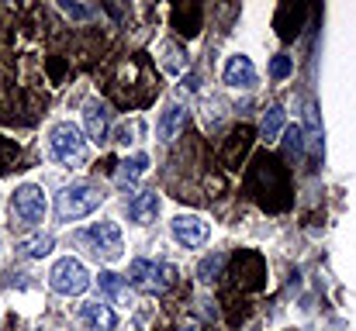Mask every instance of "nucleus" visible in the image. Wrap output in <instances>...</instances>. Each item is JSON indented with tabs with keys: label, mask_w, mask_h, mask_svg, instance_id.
Instances as JSON below:
<instances>
[{
	"label": "nucleus",
	"mask_w": 356,
	"mask_h": 331,
	"mask_svg": "<svg viewBox=\"0 0 356 331\" xmlns=\"http://www.w3.org/2000/svg\"><path fill=\"white\" fill-rule=\"evenodd\" d=\"M177 331H204V325H201V321H194V318H184V321L177 325Z\"/></svg>",
	"instance_id": "27"
},
{
	"label": "nucleus",
	"mask_w": 356,
	"mask_h": 331,
	"mask_svg": "<svg viewBox=\"0 0 356 331\" xmlns=\"http://www.w3.org/2000/svg\"><path fill=\"white\" fill-rule=\"evenodd\" d=\"M49 283H52L56 294L76 297V294H83L90 287V273H87V266L80 259H59L52 266V273H49Z\"/></svg>",
	"instance_id": "6"
},
{
	"label": "nucleus",
	"mask_w": 356,
	"mask_h": 331,
	"mask_svg": "<svg viewBox=\"0 0 356 331\" xmlns=\"http://www.w3.org/2000/svg\"><path fill=\"white\" fill-rule=\"evenodd\" d=\"M249 145H252V128L249 124H238L236 131L229 135V145H225V155H222L229 169H236L238 162H242V155L249 152Z\"/></svg>",
	"instance_id": "14"
},
{
	"label": "nucleus",
	"mask_w": 356,
	"mask_h": 331,
	"mask_svg": "<svg viewBox=\"0 0 356 331\" xmlns=\"http://www.w3.org/2000/svg\"><path fill=\"white\" fill-rule=\"evenodd\" d=\"M83 325L90 331H115L118 328V314L108 304L94 300V304H83Z\"/></svg>",
	"instance_id": "12"
},
{
	"label": "nucleus",
	"mask_w": 356,
	"mask_h": 331,
	"mask_svg": "<svg viewBox=\"0 0 356 331\" xmlns=\"http://www.w3.org/2000/svg\"><path fill=\"white\" fill-rule=\"evenodd\" d=\"M301 17H305V7L298 3H284L280 7V14H277V35L280 38H294L298 31H301Z\"/></svg>",
	"instance_id": "15"
},
{
	"label": "nucleus",
	"mask_w": 356,
	"mask_h": 331,
	"mask_svg": "<svg viewBox=\"0 0 356 331\" xmlns=\"http://www.w3.org/2000/svg\"><path fill=\"white\" fill-rule=\"evenodd\" d=\"M232 280H236L238 290H259L266 287V262L259 252H238L236 262H232Z\"/></svg>",
	"instance_id": "8"
},
{
	"label": "nucleus",
	"mask_w": 356,
	"mask_h": 331,
	"mask_svg": "<svg viewBox=\"0 0 356 331\" xmlns=\"http://www.w3.org/2000/svg\"><path fill=\"white\" fill-rule=\"evenodd\" d=\"M159 62H163L166 73H184V69H187V56H184L180 45H173V42L163 45V59H159Z\"/></svg>",
	"instance_id": "22"
},
{
	"label": "nucleus",
	"mask_w": 356,
	"mask_h": 331,
	"mask_svg": "<svg viewBox=\"0 0 356 331\" xmlns=\"http://www.w3.org/2000/svg\"><path fill=\"white\" fill-rule=\"evenodd\" d=\"M225 262H229V259H225L222 252H215V255H208V259L201 262V269H197V276H201L204 283H215V280L222 276V269H225Z\"/></svg>",
	"instance_id": "23"
},
{
	"label": "nucleus",
	"mask_w": 356,
	"mask_h": 331,
	"mask_svg": "<svg viewBox=\"0 0 356 331\" xmlns=\"http://www.w3.org/2000/svg\"><path fill=\"white\" fill-rule=\"evenodd\" d=\"M245 190L252 194V201L263 207V211H287L291 207V173L287 166L270 155V152H259L245 173Z\"/></svg>",
	"instance_id": "1"
},
{
	"label": "nucleus",
	"mask_w": 356,
	"mask_h": 331,
	"mask_svg": "<svg viewBox=\"0 0 356 331\" xmlns=\"http://www.w3.org/2000/svg\"><path fill=\"white\" fill-rule=\"evenodd\" d=\"M52 245H56L52 235H35V238H24V241H21V255H28V259H45V255L52 252Z\"/></svg>",
	"instance_id": "19"
},
{
	"label": "nucleus",
	"mask_w": 356,
	"mask_h": 331,
	"mask_svg": "<svg viewBox=\"0 0 356 331\" xmlns=\"http://www.w3.org/2000/svg\"><path fill=\"white\" fill-rule=\"evenodd\" d=\"M145 169H149V155H131V159H124L118 169V187H131Z\"/></svg>",
	"instance_id": "18"
},
{
	"label": "nucleus",
	"mask_w": 356,
	"mask_h": 331,
	"mask_svg": "<svg viewBox=\"0 0 356 331\" xmlns=\"http://www.w3.org/2000/svg\"><path fill=\"white\" fill-rule=\"evenodd\" d=\"M156 211H159V194H152V190H142L128 201V218L135 224H149L156 218Z\"/></svg>",
	"instance_id": "13"
},
{
	"label": "nucleus",
	"mask_w": 356,
	"mask_h": 331,
	"mask_svg": "<svg viewBox=\"0 0 356 331\" xmlns=\"http://www.w3.org/2000/svg\"><path fill=\"white\" fill-rule=\"evenodd\" d=\"M284 152H287L291 162L305 155V128H298V124L284 128Z\"/></svg>",
	"instance_id": "20"
},
{
	"label": "nucleus",
	"mask_w": 356,
	"mask_h": 331,
	"mask_svg": "<svg viewBox=\"0 0 356 331\" xmlns=\"http://www.w3.org/2000/svg\"><path fill=\"white\" fill-rule=\"evenodd\" d=\"M184 124H187V110L184 108H166V114L159 117V138L163 142H177L180 138V131H184Z\"/></svg>",
	"instance_id": "16"
},
{
	"label": "nucleus",
	"mask_w": 356,
	"mask_h": 331,
	"mask_svg": "<svg viewBox=\"0 0 356 331\" xmlns=\"http://www.w3.org/2000/svg\"><path fill=\"white\" fill-rule=\"evenodd\" d=\"M80 241H83L97 259H108V262L121 259V248H124L121 228L115 221H97V224H90L87 231H80Z\"/></svg>",
	"instance_id": "5"
},
{
	"label": "nucleus",
	"mask_w": 356,
	"mask_h": 331,
	"mask_svg": "<svg viewBox=\"0 0 356 331\" xmlns=\"http://www.w3.org/2000/svg\"><path fill=\"white\" fill-rule=\"evenodd\" d=\"M101 201H104V194H101L97 187H90V183H73V187L59 190V197H56V214L63 221L87 218V214H94V211L101 207Z\"/></svg>",
	"instance_id": "3"
},
{
	"label": "nucleus",
	"mask_w": 356,
	"mask_h": 331,
	"mask_svg": "<svg viewBox=\"0 0 356 331\" xmlns=\"http://www.w3.org/2000/svg\"><path fill=\"white\" fill-rule=\"evenodd\" d=\"M170 231H173V238L184 248H201L208 241V235H211L208 221L197 218V214H177V218L170 221Z\"/></svg>",
	"instance_id": "9"
},
{
	"label": "nucleus",
	"mask_w": 356,
	"mask_h": 331,
	"mask_svg": "<svg viewBox=\"0 0 356 331\" xmlns=\"http://www.w3.org/2000/svg\"><path fill=\"white\" fill-rule=\"evenodd\" d=\"M225 83L236 90H249L256 87V66L249 62V56H232L225 62Z\"/></svg>",
	"instance_id": "10"
},
{
	"label": "nucleus",
	"mask_w": 356,
	"mask_h": 331,
	"mask_svg": "<svg viewBox=\"0 0 356 331\" xmlns=\"http://www.w3.org/2000/svg\"><path fill=\"white\" fill-rule=\"evenodd\" d=\"M97 287H101V294H104V297H111V300H124V297H128L124 280H121L118 273H111V269L97 276Z\"/></svg>",
	"instance_id": "21"
},
{
	"label": "nucleus",
	"mask_w": 356,
	"mask_h": 331,
	"mask_svg": "<svg viewBox=\"0 0 356 331\" xmlns=\"http://www.w3.org/2000/svg\"><path fill=\"white\" fill-rule=\"evenodd\" d=\"M259 135H263L266 142H277V138L284 135V108H280V104L266 108L263 121H259Z\"/></svg>",
	"instance_id": "17"
},
{
	"label": "nucleus",
	"mask_w": 356,
	"mask_h": 331,
	"mask_svg": "<svg viewBox=\"0 0 356 331\" xmlns=\"http://www.w3.org/2000/svg\"><path fill=\"white\" fill-rule=\"evenodd\" d=\"M142 131H145V128H142L138 121H131V124H121V128H118V138H115V142H118V145H131V142H138L135 135H142Z\"/></svg>",
	"instance_id": "24"
},
{
	"label": "nucleus",
	"mask_w": 356,
	"mask_h": 331,
	"mask_svg": "<svg viewBox=\"0 0 356 331\" xmlns=\"http://www.w3.org/2000/svg\"><path fill=\"white\" fill-rule=\"evenodd\" d=\"M45 194L38 190V187H21L14 197H10V218L14 224H21V228H31V224H38V221L45 218Z\"/></svg>",
	"instance_id": "7"
},
{
	"label": "nucleus",
	"mask_w": 356,
	"mask_h": 331,
	"mask_svg": "<svg viewBox=\"0 0 356 331\" xmlns=\"http://www.w3.org/2000/svg\"><path fill=\"white\" fill-rule=\"evenodd\" d=\"M83 124H87V138L101 145V142L108 138V108H104L101 101H87V108H83Z\"/></svg>",
	"instance_id": "11"
},
{
	"label": "nucleus",
	"mask_w": 356,
	"mask_h": 331,
	"mask_svg": "<svg viewBox=\"0 0 356 331\" xmlns=\"http://www.w3.org/2000/svg\"><path fill=\"white\" fill-rule=\"evenodd\" d=\"M270 76H273V80L291 76V56H273V62H270Z\"/></svg>",
	"instance_id": "26"
},
{
	"label": "nucleus",
	"mask_w": 356,
	"mask_h": 331,
	"mask_svg": "<svg viewBox=\"0 0 356 331\" xmlns=\"http://www.w3.org/2000/svg\"><path fill=\"white\" fill-rule=\"evenodd\" d=\"M70 17H76V21H87V17H94V7H87V3H70V0H63L59 3Z\"/></svg>",
	"instance_id": "25"
},
{
	"label": "nucleus",
	"mask_w": 356,
	"mask_h": 331,
	"mask_svg": "<svg viewBox=\"0 0 356 331\" xmlns=\"http://www.w3.org/2000/svg\"><path fill=\"white\" fill-rule=\"evenodd\" d=\"M49 145H52V155H56L63 166H70V169H76V166L87 162V138L80 135V128H76L73 121L56 124L52 135H49Z\"/></svg>",
	"instance_id": "4"
},
{
	"label": "nucleus",
	"mask_w": 356,
	"mask_h": 331,
	"mask_svg": "<svg viewBox=\"0 0 356 331\" xmlns=\"http://www.w3.org/2000/svg\"><path fill=\"white\" fill-rule=\"evenodd\" d=\"M131 287L142 294H166L177 283V266L173 262H152V259H135L128 266Z\"/></svg>",
	"instance_id": "2"
}]
</instances>
